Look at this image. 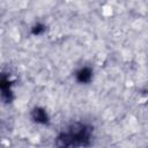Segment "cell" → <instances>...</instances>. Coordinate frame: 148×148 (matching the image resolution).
<instances>
[{
  "label": "cell",
  "instance_id": "obj_1",
  "mask_svg": "<svg viewBox=\"0 0 148 148\" xmlns=\"http://www.w3.org/2000/svg\"><path fill=\"white\" fill-rule=\"evenodd\" d=\"M92 128L83 123H73L58 136L56 145L59 147H86L90 145Z\"/></svg>",
  "mask_w": 148,
  "mask_h": 148
},
{
  "label": "cell",
  "instance_id": "obj_2",
  "mask_svg": "<svg viewBox=\"0 0 148 148\" xmlns=\"http://www.w3.org/2000/svg\"><path fill=\"white\" fill-rule=\"evenodd\" d=\"M31 118L35 123L37 124H42V125H46L49 124V116L46 113V111L42 108H35L31 112Z\"/></svg>",
  "mask_w": 148,
  "mask_h": 148
},
{
  "label": "cell",
  "instance_id": "obj_3",
  "mask_svg": "<svg viewBox=\"0 0 148 148\" xmlns=\"http://www.w3.org/2000/svg\"><path fill=\"white\" fill-rule=\"evenodd\" d=\"M1 96L5 102H10L12 101V88H10V81L9 77L6 75L2 76L1 79Z\"/></svg>",
  "mask_w": 148,
  "mask_h": 148
},
{
  "label": "cell",
  "instance_id": "obj_4",
  "mask_svg": "<svg viewBox=\"0 0 148 148\" xmlns=\"http://www.w3.org/2000/svg\"><path fill=\"white\" fill-rule=\"evenodd\" d=\"M75 77L80 83H88L92 77V72L89 67H82L76 72Z\"/></svg>",
  "mask_w": 148,
  "mask_h": 148
},
{
  "label": "cell",
  "instance_id": "obj_5",
  "mask_svg": "<svg viewBox=\"0 0 148 148\" xmlns=\"http://www.w3.org/2000/svg\"><path fill=\"white\" fill-rule=\"evenodd\" d=\"M45 31V27L44 25H42V24H36L34 28H32V34L34 35H40V34H43Z\"/></svg>",
  "mask_w": 148,
  "mask_h": 148
}]
</instances>
